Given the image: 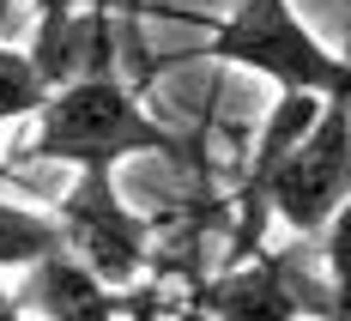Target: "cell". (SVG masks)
Wrapping results in <instances>:
<instances>
[{"mask_svg": "<svg viewBox=\"0 0 351 321\" xmlns=\"http://www.w3.org/2000/svg\"><path fill=\"white\" fill-rule=\"evenodd\" d=\"M36 134L31 152L49 158V164H67V170H115L128 158H145V152H182L164 121H152L134 97V85L121 73H85V79H67V85H49V97L36 104Z\"/></svg>", "mask_w": 351, "mask_h": 321, "instance_id": "1", "label": "cell"}, {"mask_svg": "<svg viewBox=\"0 0 351 321\" xmlns=\"http://www.w3.org/2000/svg\"><path fill=\"white\" fill-rule=\"evenodd\" d=\"M194 61L243 67L273 85H291V91H315V97H351L346 61L303 25V12L291 0H237V12L218 19L212 36L194 49Z\"/></svg>", "mask_w": 351, "mask_h": 321, "instance_id": "2", "label": "cell"}, {"mask_svg": "<svg viewBox=\"0 0 351 321\" xmlns=\"http://www.w3.org/2000/svg\"><path fill=\"white\" fill-rule=\"evenodd\" d=\"M346 200H351V97H321L309 134L285 152V164L267 182V213H273V224H291L309 243L333 224Z\"/></svg>", "mask_w": 351, "mask_h": 321, "instance_id": "3", "label": "cell"}, {"mask_svg": "<svg viewBox=\"0 0 351 321\" xmlns=\"http://www.w3.org/2000/svg\"><path fill=\"white\" fill-rule=\"evenodd\" d=\"M55 230L61 249H73L104 285H134L145 279V254H152V218H140L109 170H79L67 194L55 200Z\"/></svg>", "mask_w": 351, "mask_h": 321, "instance_id": "4", "label": "cell"}, {"mask_svg": "<svg viewBox=\"0 0 351 321\" xmlns=\"http://www.w3.org/2000/svg\"><path fill=\"white\" fill-rule=\"evenodd\" d=\"M194 303L230 321H279V316H297V309H327L321 297L297 285V254H267V249H254L248 261H230L212 285H200Z\"/></svg>", "mask_w": 351, "mask_h": 321, "instance_id": "5", "label": "cell"}, {"mask_svg": "<svg viewBox=\"0 0 351 321\" xmlns=\"http://www.w3.org/2000/svg\"><path fill=\"white\" fill-rule=\"evenodd\" d=\"M31 67L49 85H67L85 73H109L115 67V31H109V6L104 0H79L67 12H36V36H31Z\"/></svg>", "mask_w": 351, "mask_h": 321, "instance_id": "6", "label": "cell"}, {"mask_svg": "<svg viewBox=\"0 0 351 321\" xmlns=\"http://www.w3.org/2000/svg\"><path fill=\"white\" fill-rule=\"evenodd\" d=\"M6 309H36V316H55V321H73V316H109L121 309V285H104L73 249H55L36 254L25 267V285L6 297Z\"/></svg>", "mask_w": 351, "mask_h": 321, "instance_id": "7", "label": "cell"}, {"mask_svg": "<svg viewBox=\"0 0 351 321\" xmlns=\"http://www.w3.org/2000/svg\"><path fill=\"white\" fill-rule=\"evenodd\" d=\"M55 243H61L55 213H31V206L0 200V273H25L36 254H49Z\"/></svg>", "mask_w": 351, "mask_h": 321, "instance_id": "8", "label": "cell"}, {"mask_svg": "<svg viewBox=\"0 0 351 321\" xmlns=\"http://www.w3.org/2000/svg\"><path fill=\"white\" fill-rule=\"evenodd\" d=\"M43 97H49V79L31 67V55L0 43V128L6 121H31Z\"/></svg>", "mask_w": 351, "mask_h": 321, "instance_id": "9", "label": "cell"}, {"mask_svg": "<svg viewBox=\"0 0 351 321\" xmlns=\"http://www.w3.org/2000/svg\"><path fill=\"white\" fill-rule=\"evenodd\" d=\"M36 12H67V6H79V0H31Z\"/></svg>", "mask_w": 351, "mask_h": 321, "instance_id": "10", "label": "cell"}, {"mask_svg": "<svg viewBox=\"0 0 351 321\" xmlns=\"http://www.w3.org/2000/svg\"><path fill=\"white\" fill-rule=\"evenodd\" d=\"M121 6H128V12H140V0H121Z\"/></svg>", "mask_w": 351, "mask_h": 321, "instance_id": "11", "label": "cell"}]
</instances>
